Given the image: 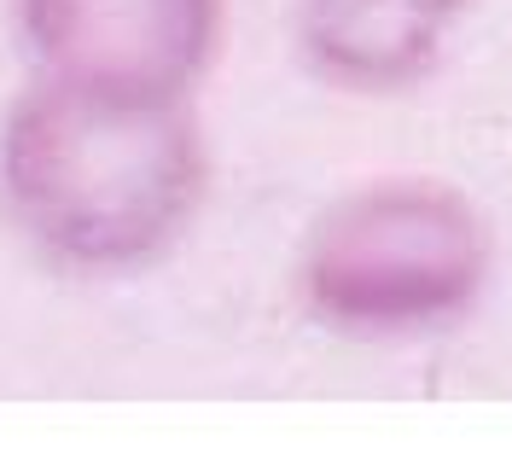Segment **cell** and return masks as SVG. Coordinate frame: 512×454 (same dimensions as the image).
<instances>
[{
  "label": "cell",
  "mask_w": 512,
  "mask_h": 454,
  "mask_svg": "<svg viewBox=\"0 0 512 454\" xmlns=\"http://www.w3.org/2000/svg\"><path fill=\"white\" fill-rule=\"evenodd\" d=\"M198 99L30 76L0 105V222L64 280H134L169 262L210 198Z\"/></svg>",
  "instance_id": "obj_1"
},
{
  "label": "cell",
  "mask_w": 512,
  "mask_h": 454,
  "mask_svg": "<svg viewBox=\"0 0 512 454\" xmlns=\"http://www.w3.org/2000/svg\"><path fill=\"white\" fill-rule=\"evenodd\" d=\"M495 280L483 204L437 175H379L320 204L291 257V297L326 338L408 350L460 332Z\"/></svg>",
  "instance_id": "obj_2"
},
{
  "label": "cell",
  "mask_w": 512,
  "mask_h": 454,
  "mask_svg": "<svg viewBox=\"0 0 512 454\" xmlns=\"http://www.w3.org/2000/svg\"><path fill=\"white\" fill-rule=\"evenodd\" d=\"M30 76L198 99L227 53V0H6Z\"/></svg>",
  "instance_id": "obj_3"
},
{
  "label": "cell",
  "mask_w": 512,
  "mask_h": 454,
  "mask_svg": "<svg viewBox=\"0 0 512 454\" xmlns=\"http://www.w3.org/2000/svg\"><path fill=\"white\" fill-rule=\"evenodd\" d=\"M478 0H291V53L344 99H408L448 65Z\"/></svg>",
  "instance_id": "obj_4"
}]
</instances>
